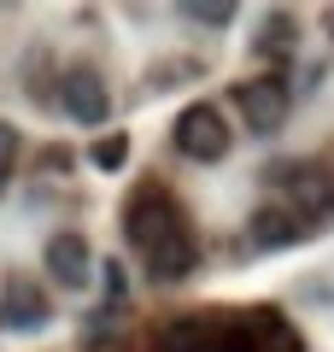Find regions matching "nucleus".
Masks as SVG:
<instances>
[{"mask_svg": "<svg viewBox=\"0 0 334 352\" xmlns=\"http://www.w3.org/2000/svg\"><path fill=\"white\" fill-rule=\"evenodd\" d=\"M188 18L205 30H223V24H235V6H188Z\"/></svg>", "mask_w": 334, "mask_h": 352, "instance_id": "f8f14e48", "label": "nucleus"}, {"mask_svg": "<svg viewBox=\"0 0 334 352\" xmlns=\"http://www.w3.org/2000/svg\"><path fill=\"white\" fill-rule=\"evenodd\" d=\"M282 194L293 217H322L334 206V176L322 164H287L282 170Z\"/></svg>", "mask_w": 334, "mask_h": 352, "instance_id": "39448f33", "label": "nucleus"}, {"mask_svg": "<svg viewBox=\"0 0 334 352\" xmlns=\"http://www.w3.org/2000/svg\"><path fill=\"white\" fill-rule=\"evenodd\" d=\"M59 106L76 118V124H106L111 118V88L94 65H71L59 76Z\"/></svg>", "mask_w": 334, "mask_h": 352, "instance_id": "20e7f679", "label": "nucleus"}, {"mask_svg": "<svg viewBox=\"0 0 334 352\" xmlns=\"http://www.w3.org/2000/svg\"><path fill=\"white\" fill-rule=\"evenodd\" d=\"M241 323H247V335H252L258 352H299V335L276 311H252V317H241Z\"/></svg>", "mask_w": 334, "mask_h": 352, "instance_id": "1a4fd4ad", "label": "nucleus"}, {"mask_svg": "<svg viewBox=\"0 0 334 352\" xmlns=\"http://www.w3.org/2000/svg\"><path fill=\"white\" fill-rule=\"evenodd\" d=\"M124 229L141 247V264H147L153 282H182L188 270H194L188 217H182V206H176L164 188H135V200H129V212H124Z\"/></svg>", "mask_w": 334, "mask_h": 352, "instance_id": "f257e3e1", "label": "nucleus"}, {"mask_svg": "<svg viewBox=\"0 0 334 352\" xmlns=\"http://www.w3.org/2000/svg\"><path fill=\"white\" fill-rule=\"evenodd\" d=\"M47 270L59 288H88V276H94V252H88V241L76 235V229H65V235L47 241Z\"/></svg>", "mask_w": 334, "mask_h": 352, "instance_id": "423d86ee", "label": "nucleus"}, {"mask_svg": "<svg viewBox=\"0 0 334 352\" xmlns=\"http://www.w3.org/2000/svg\"><path fill=\"white\" fill-rule=\"evenodd\" d=\"M0 323H12V329H41L47 323V294L36 288L30 276H6V294H0Z\"/></svg>", "mask_w": 334, "mask_h": 352, "instance_id": "0eeeda50", "label": "nucleus"}, {"mask_svg": "<svg viewBox=\"0 0 334 352\" xmlns=\"http://www.w3.org/2000/svg\"><path fill=\"white\" fill-rule=\"evenodd\" d=\"M12 159H18V129L0 124V188H6V176H12Z\"/></svg>", "mask_w": 334, "mask_h": 352, "instance_id": "ddd939ff", "label": "nucleus"}, {"mask_svg": "<svg viewBox=\"0 0 334 352\" xmlns=\"http://www.w3.org/2000/svg\"><path fill=\"white\" fill-rule=\"evenodd\" d=\"M299 229H293V212L287 206H258L252 212V223H247V241L252 247H287Z\"/></svg>", "mask_w": 334, "mask_h": 352, "instance_id": "6e6552de", "label": "nucleus"}, {"mask_svg": "<svg viewBox=\"0 0 334 352\" xmlns=\"http://www.w3.org/2000/svg\"><path fill=\"white\" fill-rule=\"evenodd\" d=\"M229 147H235V135H229V124H223V112L217 106H188L182 118H176V153L182 159H194V164H217V159H229Z\"/></svg>", "mask_w": 334, "mask_h": 352, "instance_id": "f03ea898", "label": "nucleus"}, {"mask_svg": "<svg viewBox=\"0 0 334 352\" xmlns=\"http://www.w3.org/2000/svg\"><path fill=\"white\" fill-rule=\"evenodd\" d=\"M235 106H241V118H247L252 135H276L282 118H287V106H293V94H287V82L270 71V76H247V82H235Z\"/></svg>", "mask_w": 334, "mask_h": 352, "instance_id": "7ed1b4c3", "label": "nucleus"}, {"mask_svg": "<svg viewBox=\"0 0 334 352\" xmlns=\"http://www.w3.org/2000/svg\"><path fill=\"white\" fill-rule=\"evenodd\" d=\"M258 53H270V59H282V53H293V18H287V12H270V18H264Z\"/></svg>", "mask_w": 334, "mask_h": 352, "instance_id": "9d476101", "label": "nucleus"}, {"mask_svg": "<svg viewBox=\"0 0 334 352\" xmlns=\"http://www.w3.org/2000/svg\"><path fill=\"white\" fill-rule=\"evenodd\" d=\"M88 159H94L100 170H118V164L129 159V141H124V135H106V141H94V153H88Z\"/></svg>", "mask_w": 334, "mask_h": 352, "instance_id": "9b49d317", "label": "nucleus"}]
</instances>
